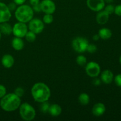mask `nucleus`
Listing matches in <instances>:
<instances>
[{
	"instance_id": "dca6fc26",
	"label": "nucleus",
	"mask_w": 121,
	"mask_h": 121,
	"mask_svg": "<svg viewBox=\"0 0 121 121\" xmlns=\"http://www.w3.org/2000/svg\"><path fill=\"white\" fill-rule=\"evenodd\" d=\"M11 45L13 48L17 51H20L23 49L24 47V42L22 38L15 37L12 40Z\"/></svg>"
},
{
	"instance_id": "58836bf2",
	"label": "nucleus",
	"mask_w": 121,
	"mask_h": 121,
	"mask_svg": "<svg viewBox=\"0 0 121 121\" xmlns=\"http://www.w3.org/2000/svg\"><path fill=\"white\" fill-rule=\"evenodd\" d=\"M119 63H120L121 65V56H120V57H119Z\"/></svg>"
},
{
	"instance_id": "f8f14e48",
	"label": "nucleus",
	"mask_w": 121,
	"mask_h": 121,
	"mask_svg": "<svg viewBox=\"0 0 121 121\" xmlns=\"http://www.w3.org/2000/svg\"><path fill=\"white\" fill-rule=\"evenodd\" d=\"M113 79H114V76H113V74L111 70H105L103 71L100 75V80L106 85H109L111 84L113 81Z\"/></svg>"
},
{
	"instance_id": "ddd939ff",
	"label": "nucleus",
	"mask_w": 121,
	"mask_h": 121,
	"mask_svg": "<svg viewBox=\"0 0 121 121\" xmlns=\"http://www.w3.org/2000/svg\"><path fill=\"white\" fill-rule=\"evenodd\" d=\"M109 14H108L104 9L98 12V14H96V22L100 25L105 24L109 21Z\"/></svg>"
},
{
	"instance_id": "4be33fe9",
	"label": "nucleus",
	"mask_w": 121,
	"mask_h": 121,
	"mask_svg": "<svg viewBox=\"0 0 121 121\" xmlns=\"http://www.w3.org/2000/svg\"><path fill=\"white\" fill-rule=\"evenodd\" d=\"M76 63L80 66H85L87 64V59L83 55H79L76 57Z\"/></svg>"
},
{
	"instance_id": "0eeeda50",
	"label": "nucleus",
	"mask_w": 121,
	"mask_h": 121,
	"mask_svg": "<svg viewBox=\"0 0 121 121\" xmlns=\"http://www.w3.org/2000/svg\"><path fill=\"white\" fill-rule=\"evenodd\" d=\"M28 23V29L36 34L42 33L44 28V23L40 19L33 18Z\"/></svg>"
},
{
	"instance_id": "f704fd0d",
	"label": "nucleus",
	"mask_w": 121,
	"mask_h": 121,
	"mask_svg": "<svg viewBox=\"0 0 121 121\" xmlns=\"http://www.w3.org/2000/svg\"><path fill=\"white\" fill-rule=\"evenodd\" d=\"M26 0H13V2H15L17 5H20L24 4Z\"/></svg>"
},
{
	"instance_id": "cd10ccee",
	"label": "nucleus",
	"mask_w": 121,
	"mask_h": 121,
	"mask_svg": "<svg viewBox=\"0 0 121 121\" xmlns=\"http://www.w3.org/2000/svg\"><path fill=\"white\" fill-rule=\"evenodd\" d=\"M7 94V89L4 85L0 84V99Z\"/></svg>"
},
{
	"instance_id": "9b49d317",
	"label": "nucleus",
	"mask_w": 121,
	"mask_h": 121,
	"mask_svg": "<svg viewBox=\"0 0 121 121\" xmlns=\"http://www.w3.org/2000/svg\"><path fill=\"white\" fill-rule=\"evenodd\" d=\"M86 5L91 10L99 12L104 9L105 2L104 0H86Z\"/></svg>"
},
{
	"instance_id": "2eb2a0df",
	"label": "nucleus",
	"mask_w": 121,
	"mask_h": 121,
	"mask_svg": "<svg viewBox=\"0 0 121 121\" xmlns=\"http://www.w3.org/2000/svg\"><path fill=\"white\" fill-rule=\"evenodd\" d=\"M1 63L5 68H11L14 64V58L9 54H5L1 59Z\"/></svg>"
},
{
	"instance_id": "f257e3e1",
	"label": "nucleus",
	"mask_w": 121,
	"mask_h": 121,
	"mask_svg": "<svg viewBox=\"0 0 121 121\" xmlns=\"http://www.w3.org/2000/svg\"><path fill=\"white\" fill-rule=\"evenodd\" d=\"M31 93L34 100L42 103L48 101L51 96V91L47 85L42 82L34 84L31 90Z\"/></svg>"
},
{
	"instance_id": "423d86ee",
	"label": "nucleus",
	"mask_w": 121,
	"mask_h": 121,
	"mask_svg": "<svg viewBox=\"0 0 121 121\" xmlns=\"http://www.w3.org/2000/svg\"><path fill=\"white\" fill-rule=\"evenodd\" d=\"M85 66L86 74L91 78H96L100 73V67L98 63L90 61L87 63Z\"/></svg>"
},
{
	"instance_id": "c9c22d12",
	"label": "nucleus",
	"mask_w": 121,
	"mask_h": 121,
	"mask_svg": "<svg viewBox=\"0 0 121 121\" xmlns=\"http://www.w3.org/2000/svg\"><path fill=\"white\" fill-rule=\"evenodd\" d=\"M99 39H100V37H99V35L98 34H95L93 36V40H95V41H98Z\"/></svg>"
},
{
	"instance_id": "aec40b11",
	"label": "nucleus",
	"mask_w": 121,
	"mask_h": 121,
	"mask_svg": "<svg viewBox=\"0 0 121 121\" xmlns=\"http://www.w3.org/2000/svg\"><path fill=\"white\" fill-rule=\"evenodd\" d=\"M78 99H79V103L82 105H88L90 102L89 95L86 93H82L79 95Z\"/></svg>"
},
{
	"instance_id": "473e14b6",
	"label": "nucleus",
	"mask_w": 121,
	"mask_h": 121,
	"mask_svg": "<svg viewBox=\"0 0 121 121\" xmlns=\"http://www.w3.org/2000/svg\"><path fill=\"white\" fill-rule=\"evenodd\" d=\"M101 80L99 79V78H97V77L96 78H95V79L93 80V84L95 85V86H99L101 84Z\"/></svg>"
},
{
	"instance_id": "2f4dec72",
	"label": "nucleus",
	"mask_w": 121,
	"mask_h": 121,
	"mask_svg": "<svg viewBox=\"0 0 121 121\" xmlns=\"http://www.w3.org/2000/svg\"><path fill=\"white\" fill-rule=\"evenodd\" d=\"M34 12H36V13H40L41 11V6H40V3L39 4L36 5H34L33 7H32Z\"/></svg>"
},
{
	"instance_id": "f3484780",
	"label": "nucleus",
	"mask_w": 121,
	"mask_h": 121,
	"mask_svg": "<svg viewBox=\"0 0 121 121\" xmlns=\"http://www.w3.org/2000/svg\"><path fill=\"white\" fill-rule=\"evenodd\" d=\"M61 112L62 109L60 105L58 104H52L50 106L48 113L52 117H57L61 114Z\"/></svg>"
},
{
	"instance_id": "6e6552de",
	"label": "nucleus",
	"mask_w": 121,
	"mask_h": 121,
	"mask_svg": "<svg viewBox=\"0 0 121 121\" xmlns=\"http://www.w3.org/2000/svg\"><path fill=\"white\" fill-rule=\"evenodd\" d=\"M28 27L26 23L18 22L13 27V34L17 37L23 38L28 31Z\"/></svg>"
},
{
	"instance_id": "4468645a",
	"label": "nucleus",
	"mask_w": 121,
	"mask_h": 121,
	"mask_svg": "<svg viewBox=\"0 0 121 121\" xmlns=\"http://www.w3.org/2000/svg\"><path fill=\"white\" fill-rule=\"evenodd\" d=\"M106 111V107L104 104L99 102L93 106L92 109V113L95 117H99L103 115Z\"/></svg>"
},
{
	"instance_id": "7c9ffc66",
	"label": "nucleus",
	"mask_w": 121,
	"mask_h": 121,
	"mask_svg": "<svg viewBox=\"0 0 121 121\" xmlns=\"http://www.w3.org/2000/svg\"><path fill=\"white\" fill-rule=\"evenodd\" d=\"M114 13L118 16H121V4H119L115 7Z\"/></svg>"
},
{
	"instance_id": "412c9836",
	"label": "nucleus",
	"mask_w": 121,
	"mask_h": 121,
	"mask_svg": "<svg viewBox=\"0 0 121 121\" xmlns=\"http://www.w3.org/2000/svg\"><path fill=\"white\" fill-rule=\"evenodd\" d=\"M24 37L28 42L33 43L36 40V34L33 33L31 31H28Z\"/></svg>"
},
{
	"instance_id": "72a5a7b5",
	"label": "nucleus",
	"mask_w": 121,
	"mask_h": 121,
	"mask_svg": "<svg viewBox=\"0 0 121 121\" xmlns=\"http://www.w3.org/2000/svg\"><path fill=\"white\" fill-rule=\"evenodd\" d=\"M29 2L32 7H33L34 5H36L40 3V0H29Z\"/></svg>"
},
{
	"instance_id": "393cba45",
	"label": "nucleus",
	"mask_w": 121,
	"mask_h": 121,
	"mask_svg": "<svg viewBox=\"0 0 121 121\" xmlns=\"http://www.w3.org/2000/svg\"><path fill=\"white\" fill-rule=\"evenodd\" d=\"M104 10H105L108 14H109V15H111V14H112L113 13H114L115 7L113 5L111 4H108V5H107L105 7Z\"/></svg>"
},
{
	"instance_id": "20e7f679",
	"label": "nucleus",
	"mask_w": 121,
	"mask_h": 121,
	"mask_svg": "<svg viewBox=\"0 0 121 121\" xmlns=\"http://www.w3.org/2000/svg\"><path fill=\"white\" fill-rule=\"evenodd\" d=\"M19 112L21 118L26 121H33L36 115L35 109L27 102L22 103L19 107Z\"/></svg>"
},
{
	"instance_id": "a211bd4d",
	"label": "nucleus",
	"mask_w": 121,
	"mask_h": 121,
	"mask_svg": "<svg viewBox=\"0 0 121 121\" xmlns=\"http://www.w3.org/2000/svg\"><path fill=\"white\" fill-rule=\"evenodd\" d=\"M0 31L2 34L10 35L13 33V27L7 22L0 23Z\"/></svg>"
},
{
	"instance_id": "e433bc0d",
	"label": "nucleus",
	"mask_w": 121,
	"mask_h": 121,
	"mask_svg": "<svg viewBox=\"0 0 121 121\" xmlns=\"http://www.w3.org/2000/svg\"><path fill=\"white\" fill-rule=\"evenodd\" d=\"M105 3H107V4H111L114 1V0H104Z\"/></svg>"
},
{
	"instance_id": "39448f33",
	"label": "nucleus",
	"mask_w": 121,
	"mask_h": 121,
	"mask_svg": "<svg viewBox=\"0 0 121 121\" xmlns=\"http://www.w3.org/2000/svg\"><path fill=\"white\" fill-rule=\"evenodd\" d=\"M89 41L85 38L82 37H76L72 41V47L75 52L82 53L86 52V49L89 45Z\"/></svg>"
},
{
	"instance_id": "a878e982",
	"label": "nucleus",
	"mask_w": 121,
	"mask_h": 121,
	"mask_svg": "<svg viewBox=\"0 0 121 121\" xmlns=\"http://www.w3.org/2000/svg\"><path fill=\"white\" fill-rule=\"evenodd\" d=\"M98 47L95 44H89L88 46L86 49V52H89L90 53H94L97 51Z\"/></svg>"
},
{
	"instance_id": "4c0bfd02",
	"label": "nucleus",
	"mask_w": 121,
	"mask_h": 121,
	"mask_svg": "<svg viewBox=\"0 0 121 121\" xmlns=\"http://www.w3.org/2000/svg\"><path fill=\"white\" fill-rule=\"evenodd\" d=\"M1 38H2V33H1V31H0V41H1Z\"/></svg>"
},
{
	"instance_id": "c85d7f7f",
	"label": "nucleus",
	"mask_w": 121,
	"mask_h": 121,
	"mask_svg": "<svg viewBox=\"0 0 121 121\" xmlns=\"http://www.w3.org/2000/svg\"><path fill=\"white\" fill-rule=\"evenodd\" d=\"M113 79L116 85L119 87H121V74H117Z\"/></svg>"
},
{
	"instance_id": "b1692460",
	"label": "nucleus",
	"mask_w": 121,
	"mask_h": 121,
	"mask_svg": "<svg viewBox=\"0 0 121 121\" xmlns=\"http://www.w3.org/2000/svg\"><path fill=\"white\" fill-rule=\"evenodd\" d=\"M50 106V104L47 101L41 103V105H40V111H41V112L43 113H48Z\"/></svg>"
},
{
	"instance_id": "7ed1b4c3",
	"label": "nucleus",
	"mask_w": 121,
	"mask_h": 121,
	"mask_svg": "<svg viewBox=\"0 0 121 121\" xmlns=\"http://www.w3.org/2000/svg\"><path fill=\"white\" fill-rule=\"evenodd\" d=\"M34 13L31 7L22 4L18 7L15 11V17L19 22L27 23L33 18Z\"/></svg>"
},
{
	"instance_id": "9d476101",
	"label": "nucleus",
	"mask_w": 121,
	"mask_h": 121,
	"mask_svg": "<svg viewBox=\"0 0 121 121\" xmlns=\"http://www.w3.org/2000/svg\"><path fill=\"white\" fill-rule=\"evenodd\" d=\"M11 17V12L8 5L0 1V23L8 22Z\"/></svg>"
},
{
	"instance_id": "bb28decb",
	"label": "nucleus",
	"mask_w": 121,
	"mask_h": 121,
	"mask_svg": "<svg viewBox=\"0 0 121 121\" xmlns=\"http://www.w3.org/2000/svg\"><path fill=\"white\" fill-rule=\"evenodd\" d=\"M25 91L24 89V88L21 87H17L14 91V93H15L16 95H17L18 96H19L20 98H21L22 96L24 95Z\"/></svg>"
},
{
	"instance_id": "c756f323",
	"label": "nucleus",
	"mask_w": 121,
	"mask_h": 121,
	"mask_svg": "<svg viewBox=\"0 0 121 121\" xmlns=\"http://www.w3.org/2000/svg\"><path fill=\"white\" fill-rule=\"evenodd\" d=\"M17 5L14 2H10V3L8 5V8H9V10H10L11 12L16 10L17 8Z\"/></svg>"
},
{
	"instance_id": "6ab92c4d",
	"label": "nucleus",
	"mask_w": 121,
	"mask_h": 121,
	"mask_svg": "<svg viewBox=\"0 0 121 121\" xmlns=\"http://www.w3.org/2000/svg\"><path fill=\"white\" fill-rule=\"evenodd\" d=\"M98 34L100 39L103 40H108L112 35V31L108 28H102L99 30Z\"/></svg>"
},
{
	"instance_id": "f03ea898",
	"label": "nucleus",
	"mask_w": 121,
	"mask_h": 121,
	"mask_svg": "<svg viewBox=\"0 0 121 121\" xmlns=\"http://www.w3.org/2000/svg\"><path fill=\"white\" fill-rule=\"evenodd\" d=\"M21 104V98L14 93L6 94L0 100L1 109L6 112H13L19 108Z\"/></svg>"
},
{
	"instance_id": "ea45409f",
	"label": "nucleus",
	"mask_w": 121,
	"mask_h": 121,
	"mask_svg": "<svg viewBox=\"0 0 121 121\" xmlns=\"http://www.w3.org/2000/svg\"><path fill=\"white\" fill-rule=\"evenodd\" d=\"M2 1V0H0V1Z\"/></svg>"
},
{
	"instance_id": "5701e85b",
	"label": "nucleus",
	"mask_w": 121,
	"mask_h": 121,
	"mask_svg": "<svg viewBox=\"0 0 121 121\" xmlns=\"http://www.w3.org/2000/svg\"><path fill=\"white\" fill-rule=\"evenodd\" d=\"M53 20H54V18H53V14H45L43 18V21L44 23L46 24H50L52 23Z\"/></svg>"
},
{
	"instance_id": "1a4fd4ad",
	"label": "nucleus",
	"mask_w": 121,
	"mask_h": 121,
	"mask_svg": "<svg viewBox=\"0 0 121 121\" xmlns=\"http://www.w3.org/2000/svg\"><path fill=\"white\" fill-rule=\"evenodd\" d=\"M41 11L45 14H53L55 12L56 6L52 0H43L40 2Z\"/></svg>"
}]
</instances>
